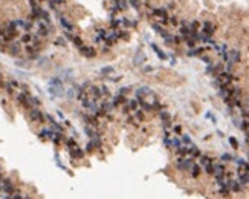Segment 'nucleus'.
<instances>
[{"mask_svg":"<svg viewBox=\"0 0 249 199\" xmlns=\"http://www.w3.org/2000/svg\"><path fill=\"white\" fill-rule=\"evenodd\" d=\"M152 19L154 20V23H161L164 26L168 25V19H170V14H168L167 8H159V9H153L152 11Z\"/></svg>","mask_w":249,"mask_h":199,"instance_id":"obj_1","label":"nucleus"},{"mask_svg":"<svg viewBox=\"0 0 249 199\" xmlns=\"http://www.w3.org/2000/svg\"><path fill=\"white\" fill-rule=\"evenodd\" d=\"M214 83L217 84V87H223V86H229L232 83V74L228 72V70H222L216 75Z\"/></svg>","mask_w":249,"mask_h":199,"instance_id":"obj_2","label":"nucleus"},{"mask_svg":"<svg viewBox=\"0 0 249 199\" xmlns=\"http://www.w3.org/2000/svg\"><path fill=\"white\" fill-rule=\"evenodd\" d=\"M194 164V158L191 156H177L176 159V167L180 172H188Z\"/></svg>","mask_w":249,"mask_h":199,"instance_id":"obj_3","label":"nucleus"},{"mask_svg":"<svg viewBox=\"0 0 249 199\" xmlns=\"http://www.w3.org/2000/svg\"><path fill=\"white\" fill-rule=\"evenodd\" d=\"M200 165L203 167V170L206 172L208 175H214V159L210 158V156H206V155H200Z\"/></svg>","mask_w":249,"mask_h":199,"instance_id":"obj_4","label":"nucleus"},{"mask_svg":"<svg viewBox=\"0 0 249 199\" xmlns=\"http://www.w3.org/2000/svg\"><path fill=\"white\" fill-rule=\"evenodd\" d=\"M15 190H17L15 185L9 178H3L0 181V192H3L5 194H11V193H14Z\"/></svg>","mask_w":249,"mask_h":199,"instance_id":"obj_5","label":"nucleus"},{"mask_svg":"<svg viewBox=\"0 0 249 199\" xmlns=\"http://www.w3.org/2000/svg\"><path fill=\"white\" fill-rule=\"evenodd\" d=\"M49 92L55 96H60L63 94V84H61L60 78H52L51 80V87H49Z\"/></svg>","mask_w":249,"mask_h":199,"instance_id":"obj_6","label":"nucleus"},{"mask_svg":"<svg viewBox=\"0 0 249 199\" xmlns=\"http://www.w3.org/2000/svg\"><path fill=\"white\" fill-rule=\"evenodd\" d=\"M44 118H46V117L43 115V112H41V110H38L37 107H32L29 110V119L32 123H40V124H41V123H44Z\"/></svg>","mask_w":249,"mask_h":199,"instance_id":"obj_7","label":"nucleus"},{"mask_svg":"<svg viewBox=\"0 0 249 199\" xmlns=\"http://www.w3.org/2000/svg\"><path fill=\"white\" fill-rule=\"evenodd\" d=\"M116 70H115V68H112V66H105V68L101 69V75H104V77H107L110 78L112 81H118L119 77H116Z\"/></svg>","mask_w":249,"mask_h":199,"instance_id":"obj_8","label":"nucleus"},{"mask_svg":"<svg viewBox=\"0 0 249 199\" xmlns=\"http://www.w3.org/2000/svg\"><path fill=\"white\" fill-rule=\"evenodd\" d=\"M214 176L216 179H222V178H225L226 176V169H225V165L222 164V162H216L214 164Z\"/></svg>","mask_w":249,"mask_h":199,"instance_id":"obj_9","label":"nucleus"},{"mask_svg":"<svg viewBox=\"0 0 249 199\" xmlns=\"http://www.w3.org/2000/svg\"><path fill=\"white\" fill-rule=\"evenodd\" d=\"M139 101H138V98H133V100H130V101H127L126 103V106H124V112L126 113H128L132 110V112H136V110H139Z\"/></svg>","mask_w":249,"mask_h":199,"instance_id":"obj_10","label":"nucleus"},{"mask_svg":"<svg viewBox=\"0 0 249 199\" xmlns=\"http://www.w3.org/2000/svg\"><path fill=\"white\" fill-rule=\"evenodd\" d=\"M240 61V52L238 49H229L228 51V60L225 63H229V64H234V63H238Z\"/></svg>","mask_w":249,"mask_h":199,"instance_id":"obj_11","label":"nucleus"},{"mask_svg":"<svg viewBox=\"0 0 249 199\" xmlns=\"http://www.w3.org/2000/svg\"><path fill=\"white\" fill-rule=\"evenodd\" d=\"M79 54L84 55L86 58H92V57H95L96 55V51H95V48H92V46H81L79 48Z\"/></svg>","mask_w":249,"mask_h":199,"instance_id":"obj_12","label":"nucleus"},{"mask_svg":"<svg viewBox=\"0 0 249 199\" xmlns=\"http://www.w3.org/2000/svg\"><path fill=\"white\" fill-rule=\"evenodd\" d=\"M60 25L64 29V32H72L73 34V25L69 21V19H66L64 15H60Z\"/></svg>","mask_w":249,"mask_h":199,"instance_id":"obj_13","label":"nucleus"},{"mask_svg":"<svg viewBox=\"0 0 249 199\" xmlns=\"http://www.w3.org/2000/svg\"><path fill=\"white\" fill-rule=\"evenodd\" d=\"M200 31H203V32H206L208 35H211V37H212V34L216 32V25L212 23V21H203Z\"/></svg>","mask_w":249,"mask_h":199,"instance_id":"obj_14","label":"nucleus"},{"mask_svg":"<svg viewBox=\"0 0 249 199\" xmlns=\"http://www.w3.org/2000/svg\"><path fill=\"white\" fill-rule=\"evenodd\" d=\"M54 135H55V130H51V129H43V130L38 132V138L43 139V141L52 139V138H54Z\"/></svg>","mask_w":249,"mask_h":199,"instance_id":"obj_15","label":"nucleus"},{"mask_svg":"<svg viewBox=\"0 0 249 199\" xmlns=\"http://www.w3.org/2000/svg\"><path fill=\"white\" fill-rule=\"evenodd\" d=\"M228 184H229L231 192L238 193V192H242V190H243V185L238 182V179H232V178H229V179H228Z\"/></svg>","mask_w":249,"mask_h":199,"instance_id":"obj_16","label":"nucleus"},{"mask_svg":"<svg viewBox=\"0 0 249 199\" xmlns=\"http://www.w3.org/2000/svg\"><path fill=\"white\" fill-rule=\"evenodd\" d=\"M113 103V106L116 107V106H121V104H126L127 103V98H126V95H121V94H116L113 96L112 100H110Z\"/></svg>","mask_w":249,"mask_h":199,"instance_id":"obj_17","label":"nucleus"},{"mask_svg":"<svg viewBox=\"0 0 249 199\" xmlns=\"http://www.w3.org/2000/svg\"><path fill=\"white\" fill-rule=\"evenodd\" d=\"M205 51H206L205 46H196V48H191V51H188V55L190 57H197V55L205 54Z\"/></svg>","mask_w":249,"mask_h":199,"instance_id":"obj_18","label":"nucleus"},{"mask_svg":"<svg viewBox=\"0 0 249 199\" xmlns=\"http://www.w3.org/2000/svg\"><path fill=\"white\" fill-rule=\"evenodd\" d=\"M190 173H191V178H199L202 173V165L200 164H193V167L190 169Z\"/></svg>","mask_w":249,"mask_h":199,"instance_id":"obj_19","label":"nucleus"},{"mask_svg":"<svg viewBox=\"0 0 249 199\" xmlns=\"http://www.w3.org/2000/svg\"><path fill=\"white\" fill-rule=\"evenodd\" d=\"M152 92V89L150 87H147V86H142V87H139V89L136 90V98L138 100H141V98H144V96H147Z\"/></svg>","mask_w":249,"mask_h":199,"instance_id":"obj_20","label":"nucleus"},{"mask_svg":"<svg viewBox=\"0 0 249 199\" xmlns=\"http://www.w3.org/2000/svg\"><path fill=\"white\" fill-rule=\"evenodd\" d=\"M34 40V34L31 32H25L23 35H20V43H23V45H31Z\"/></svg>","mask_w":249,"mask_h":199,"instance_id":"obj_21","label":"nucleus"},{"mask_svg":"<svg viewBox=\"0 0 249 199\" xmlns=\"http://www.w3.org/2000/svg\"><path fill=\"white\" fill-rule=\"evenodd\" d=\"M69 153H70V156H72L73 159H81L83 158V150L79 149L78 145H77V147H73V149H70Z\"/></svg>","mask_w":249,"mask_h":199,"instance_id":"obj_22","label":"nucleus"},{"mask_svg":"<svg viewBox=\"0 0 249 199\" xmlns=\"http://www.w3.org/2000/svg\"><path fill=\"white\" fill-rule=\"evenodd\" d=\"M9 52H11V54L12 55H19L20 54V43H17V42H11V45H9Z\"/></svg>","mask_w":249,"mask_h":199,"instance_id":"obj_23","label":"nucleus"},{"mask_svg":"<svg viewBox=\"0 0 249 199\" xmlns=\"http://www.w3.org/2000/svg\"><path fill=\"white\" fill-rule=\"evenodd\" d=\"M5 199H23V194L20 193V190H15L14 193H11V194H6Z\"/></svg>","mask_w":249,"mask_h":199,"instance_id":"obj_24","label":"nucleus"},{"mask_svg":"<svg viewBox=\"0 0 249 199\" xmlns=\"http://www.w3.org/2000/svg\"><path fill=\"white\" fill-rule=\"evenodd\" d=\"M152 48H153V51L158 54V57H159V58H162V60H165V58H167V55L164 54V52H162L161 49H159V46H156V45H152Z\"/></svg>","mask_w":249,"mask_h":199,"instance_id":"obj_25","label":"nucleus"},{"mask_svg":"<svg viewBox=\"0 0 249 199\" xmlns=\"http://www.w3.org/2000/svg\"><path fill=\"white\" fill-rule=\"evenodd\" d=\"M180 139H182V144H185V145H191V144H193V141H191V138H190L188 135H185V133L180 136Z\"/></svg>","mask_w":249,"mask_h":199,"instance_id":"obj_26","label":"nucleus"},{"mask_svg":"<svg viewBox=\"0 0 249 199\" xmlns=\"http://www.w3.org/2000/svg\"><path fill=\"white\" fill-rule=\"evenodd\" d=\"M14 89H15V87L11 84V81L5 84V90H6V94H8V95H12V94H14Z\"/></svg>","mask_w":249,"mask_h":199,"instance_id":"obj_27","label":"nucleus"},{"mask_svg":"<svg viewBox=\"0 0 249 199\" xmlns=\"http://www.w3.org/2000/svg\"><path fill=\"white\" fill-rule=\"evenodd\" d=\"M168 25L171 26H179V20H177L176 15H170V19H168Z\"/></svg>","mask_w":249,"mask_h":199,"instance_id":"obj_28","label":"nucleus"},{"mask_svg":"<svg viewBox=\"0 0 249 199\" xmlns=\"http://www.w3.org/2000/svg\"><path fill=\"white\" fill-rule=\"evenodd\" d=\"M144 58H145V55H144V54H142V52L139 51V52L136 54V57H135V64H141V63H142L141 60H144Z\"/></svg>","mask_w":249,"mask_h":199,"instance_id":"obj_29","label":"nucleus"},{"mask_svg":"<svg viewBox=\"0 0 249 199\" xmlns=\"http://www.w3.org/2000/svg\"><path fill=\"white\" fill-rule=\"evenodd\" d=\"M29 100H31V104H32V107H38V106L41 104V101H40L37 96H29Z\"/></svg>","mask_w":249,"mask_h":199,"instance_id":"obj_30","label":"nucleus"},{"mask_svg":"<svg viewBox=\"0 0 249 199\" xmlns=\"http://www.w3.org/2000/svg\"><path fill=\"white\" fill-rule=\"evenodd\" d=\"M72 42L75 43V46H77V48H78V49H79V48H81V46L84 45V43H83V40H81V37H78V35H75V37H73V40H72Z\"/></svg>","mask_w":249,"mask_h":199,"instance_id":"obj_31","label":"nucleus"},{"mask_svg":"<svg viewBox=\"0 0 249 199\" xmlns=\"http://www.w3.org/2000/svg\"><path fill=\"white\" fill-rule=\"evenodd\" d=\"M73 147H77V141H75L73 138H69L67 139V149H73Z\"/></svg>","mask_w":249,"mask_h":199,"instance_id":"obj_32","label":"nucleus"},{"mask_svg":"<svg viewBox=\"0 0 249 199\" xmlns=\"http://www.w3.org/2000/svg\"><path fill=\"white\" fill-rule=\"evenodd\" d=\"M93 149H95V144H93V141L90 139V141L87 143V145H86V150H87V152H92Z\"/></svg>","mask_w":249,"mask_h":199,"instance_id":"obj_33","label":"nucleus"},{"mask_svg":"<svg viewBox=\"0 0 249 199\" xmlns=\"http://www.w3.org/2000/svg\"><path fill=\"white\" fill-rule=\"evenodd\" d=\"M229 143H231V145H232L234 149H237V147H238V143H237V139H235V138H232V136H231V138H229Z\"/></svg>","mask_w":249,"mask_h":199,"instance_id":"obj_34","label":"nucleus"},{"mask_svg":"<svg viewBox=\"0 0 249 199\" xmlns=\"http://www.w3.org/2000/svg\"><path fill=\"white\" fill-rule=\"evenodd\" d=\"M222 161H232V156L229 153H225V155H222Z\"/></svg>","mask_w":249,"mask_h":199,"instance_id":"obj_35","label":"nucleus"},{"mask_svg":"<svg viewBox=\"0 0 249 199\" xmlns=\"http://www.w3.org/2000/svg\"><path fill=\"white\" fill-rule=\"evenodd\" d=\"M127 92H130V87H121V89H119V92H118V94H121V95H126Z\"/></svg>","mask_w":249,"mask_h":199,"instance_id":"obj_36","label":"nucleus"},{"mask_svg":"<svg viewBox=\"0 0 249 199\" xmlns=\"http://www.w3.org/2000/svg\"><path fill=\"white\" fill-rule=\"evenodd\" d=\"M174 133L176 135H180L182 133V127L180 126H174Z\"/></svg>","mask_w":249,"mask_h":199,"instance_id":"obj_37","label":"nucleus"},{"mask_svg":"<svg viewBox=\"0 0 249 199\" xmlns=\"http://www.w3.org/2000/svg\"><path fill=\"white\" fill-rule=\"evenodd\" d=\"M46 119H47V121H49V123H51V126H52V124H54V123H57V121H55V119H54V118H52V117H51V115H46Z\"/></svg>","mask_w":249,"mask_h":199,"instance_id":"obj_38","label":"nucleus"},{"mask_svg":"<svg viewBox=\"0 0 249 199\" xmlns=\"http://www.w3.org/2000/svg\"><path fill=\"white\" fill-rule=\"evenodd\" d=\"M11 84H12V86H14V87H15V89H17V87H20V86H21V84H20V83H19V81H15V80H12V81H11Z\"/></svg>","mask_w":249,"mask_h":199,"instance_id":"obj_39","label":"nucleus"},{"mask_svg":"<svg viewBox=\"0 0 249 199\" xmlns=\"http://www.w3.org/2000/svg\"><path fill=\"white\" fill-rule=\"evenodd\" d=\"M55 45H58V46H64V42L61 38H58V40H55Z\"/></svg>","mask_w":249,"mask_h":199,"instance_id":"obj_40","label":"nucleus"},{"mask_svg":"<svg viewBox=\"0 0 249 199\" xmlns=\"http://www.w3.org/2000/svg\"><path fill=\"white\" fill-rule=\"evenodd\" d=\"M5 84H6V83H5V81H3V78H2V75H0V87H2V89H5Z\"/></svg>","mask_w":249,"mask_h":199,"instance_id":"obj_41","label":"nucleus"},{"mask_svg":"<svg viewBox=\"0 0 249 199\" xmlns=\"http://www.w3.org/2000/svg\"><path fill=\"white\" fill-rule=\"evenodd\" d=\"M144 70H145V72H152V70H153V68H150V66H147V68H144Z\"/></svg>","mask_w":249,"mask_h":199,"instance_id":"obj_42","label":"nucleus"}]
</instances>
